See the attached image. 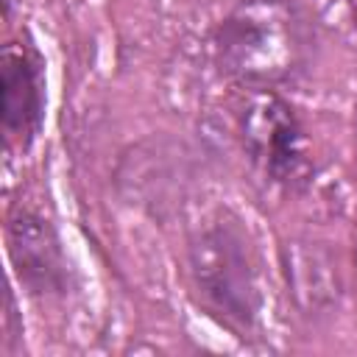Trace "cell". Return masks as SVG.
Segmentation results:
<instances>
[{
  "label": "cell",
  "instance_id": "3",
  "mask_svg": "<svg viewBox=\"0 0 357 357\" xmlns=\"http://www.w3.org/2000/svg\"><path fill=\"white\" fill-rule=\"evenodd\" d=\"M237 137L254 170L284 192H304L315 162L304 120L273 89H251L237 112Z\"/></svg>",
  "mask_w": 357,
  "mask_h": 357
},
{
  "label": "cell",
  "instance_id": "5",
  "mask_svg": "<svg viewBox=\"0 0 357 357\" xmlns=\"http://www.w3.org/2000/svg\"><path fill=\"white\" fill-rule=\"evenodd\" d=\"M0 126L11 148L28 151L45 120V59L33 42H8L0 56Z\"/></svg>",
  "mask_w": 357,
  "mask_h": 357
},
{
  "label": "cell",
  "instance_id": "9",
  "mask_svg": "<svg viewBox=\"0 0 357 357\" xmlns=\"http://www.w3.org/2000/svg\"><path fill=\"white\" fill-rule=\"evenodd\" d=\"M351 257H354V268H357V240H354V254Z\"/></svg>",
  "mask_w": 357,
  "mask_h": 357
},
{
  "label": "cell",
  "instance_id": "8",
  "mask_svg": "<svg viewBox=\"0 0 357 357\" xmlns=\"http://www.w3.org/2000/svg\"><path fill=\"white\" fill-rule=\"evenodd\" d=\"M354 153H357V123H354Z\"/></svg>",
  "mask_w": 357,
  "mask_h": 357
},
{
  "label": "cell",
  "instance_id": "1",
  "mask_svg": "<svg viewBox=\"0 0 357 357\" xmlns=\"http://www.w3.org/2000/svg\"><path fill=\"white\" fill-rule=\"evenodd\" d=\"M184 262L201 312L240 340L257 337L265 296L257 248L243 220L229 209H218L190 231Z\"/></svg>",
  "mask_w": 357,
  "mask_h": 357
},
{
  "label": "cell",
  "instance_id": "6",
  "mask_svg": "<svg viewBox=\"0 0 357 357\" xmlns=\"http://www.w3.org/2000/svg\"><path fill=\"white\" fill-rule=\"evenodd\" d=\"M284 273H287L293 298L307 315L324 312L337 301V290H340L337 265L324 248L312 243H287Z\"/></svg>",
  "mask_w": 357,
  "mask_h": 357
},
{
  "label": "cell",
  "instance_id": "4",
  "mask_svg": "<svg viewBox=\"0 0 357 357\" xmlns=\"http://www.w3.org/2000/svg\"><path fill=\"white\" fill-rule=\"evenodd\" d=\"M6 251L14 279L33 298H64L70 293V262L50 218L14 204L6 215Z\"/></svg>",
  "mask_w": 357,
  "mask_h": 357
},
{
  "label": "cell",
  "instance_id": "7",
  "mask_svg": "<svg viewBox=\"0 0 357 357\" xmlns=\"http://www.w3.org/2000/svg\"><path fill=\"white\" fill-rule=\"evenodd\" d=\"M17 321V304H14V293H8V312H6V354H14V337H20L22 332L14 329Z\"/></svg>",
  "mask_w": 357,
  "mask_h": 357
},
{
  "label": "cell",
  "instance_id": "2",
  "mask_svg": "<svg viewBox=\"0 0 357 357\" xmlns=\"http://www.w3.org/2000/svg\"><path fill=\"white\" fill-rule=\"evenodd\" d=\"M215 67L248 89L293 81L312 47V31L293 0H237L209 33Z\"/></svg>",
  "mask_w": 357,
  "mask_h": 357
}]
</instances>
